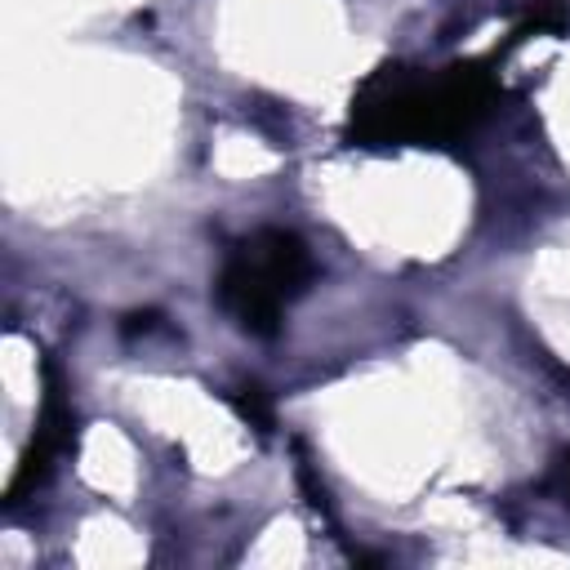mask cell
I'll list each match as a JSON object with an SVG mask.
<instances>
[{"label": "cell", "mask_w": 570, "mask_h": 570, "mask_svg": "<svg viewBox=\"0 0 570 570\" xmlns=\"http://www.w3.org/2000/svg\"><path fill=\"white\" fill-rule=\"evenodd\" d=\"M499 102L494 58H468L450 67H374L347 111V142L356 147H450Z\"/></svg>", "instance_id": "6da1fadb"}, {"label": "cell", "mask_w": 570, "mask_h": 570, "mask_svg": "<svg viewBox=\"0 0 570 570\" xmlns=\"http://www.w3.org/2000/svg\"><path fill=\"white\" fill-rule=\"evenodd\" d=\"M307 281H312V254L303 236L285 227H258L254 236L227 249L214 294H218V307L245 334L272 338L281 330L285 307L307 289Z\"/></svg>", "instance_id": "7a4b0ae2"}, {"label": "cell", "mask_w": 570, "mask_h": 570, "mask_svg": "<svg viewBox=\"0 0 570 570\" xmlns=\"http://www.w3.org/2000/svg\"><path fill=\"white\" fill-rule=\"evenodd\" d=\"M67 445H71V410L62 405L58 370H53V365H45V410H40V419H36V436H31V445H27L22 463H18V472H13L9 490H4V499H9V503H18V494H22V490H31L36 481H45L49 463H53Z\"/></svg>", "instance_id": "3957f363"}, {"label": "cell", "mask_w": 570, "mask_h": 570, "mask_svg": "<svg viewBox=\"0 0 570 570\" xmlns=\"http://www.w3.org/2000/svg\"><path fill=\"white\" fill-rule=\"evenodd\" d=\"M227 405H232V410H236V419H240V423H249L254 432H272V423H276L272 401H267V392H263L258 383H236V387L227 392Z\"/></svg>", "instance_id": "277c9868"}, {"label": "cell", "mask_w": 570, "mask_h": 570, "mask_svg": "<svg viewBox=\"0 0 570 570\" xmlns=\"http://www.w3.org/2000/svg\"><path fill=\"white\" fill-rule=\"evenodd\" d=\"M566 22H570V13H566L557 0H534L530 13H525V18L517 22V31L508 36V49L521 45L525 36H534V31H566ZM508 49H503V53H508Z\"/></svg>", "instance_id": "5b68a950"}, {"label": "cell", "mask_w": 570, "mask_h": 570, "mask_svg": "<svg viewBox=\"0 0 570 570\" xmlns=\"http://www.w3.org/2000/svg\"><path fill=\"white\" fill-rule=\"evenodd\" d=\"M151 325H156V312L147 307V312H129L120 330H125V334H138V330H151Z\"/></svg>", "instance_id": "8992f818"}, {"label": "cell", "mask_w": 570, "mask_h": 570, "mask_svg": "<svg viewBox=\"0 0 570 570\" xmlns=\"http://www.w3.org/2000/svg\"><path fill=\"white\" fill-rule=\"evenodd\" d=\"M566 494H570V454H566Z\"/></svg>", "instance_id": "52a82bcc"}]
</instances>
